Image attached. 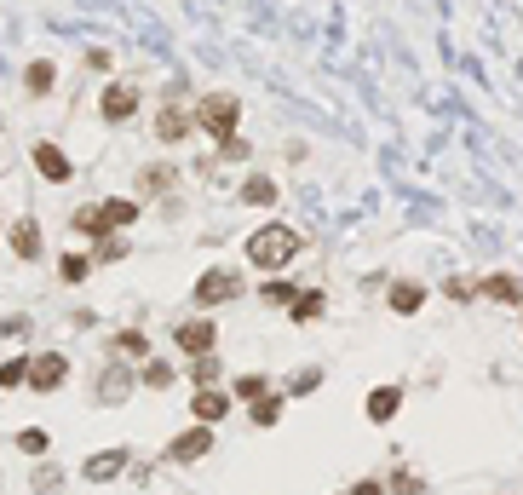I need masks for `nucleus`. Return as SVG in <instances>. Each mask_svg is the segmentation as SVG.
<instances>
[{"mask_svg":"<svg viewBox=\"0 0 523 495\" xmlns=\"http://www.w3.org/2000/svg\"><path fill=\"white\" fill-rule=\"evenodd\" d=\"M299 248H305V236H299L294 225L271 219V225H259V231L248 236V265H259V271H288V265L299 260Z\"/></svg>","mask_w":523,"mask_h":495,"instance_id":"obj_1","label":"nucleus"},{"mask_svg":"<svg viewBox=\"0 0 523 495\" xmlns=\"http://www.w3.org/2000/svg\"><path fill=\"white\" fill-rule=\"evenodd\" d=\"M190 116H196V133L219 144L225 133H242V98L236 93H202L190 104Z\"/></svg>","mask_w":523,"mask_h":495,"instance_id":"obj_2","label":"nucleus"},{"mask_svg":"<svg viewBox=\"0 0 523 495\" xmlns=\"http://www.w3.org/2000/svg\"><path fill=\"white\" fill-rule=\"evenodd\" d=\"M236 294H248V288H242V271H230V265H213V271H202V277H196V288H190L196 311L225 306V300H236Z\"/></svg>","mask_w":523,"mask_h":495,"instance_id":"obj_3","label":"nucleus"},{"mask_svg":"<svg viewBox=\"0 0 523 495\" xmlns=\"http://www.w3.org/2000/svg\"><path fill=\"white\" fill-rule=\"evenodd\" d=\"M138 110H144V93H138L133 81H110V87L98 93V116L110 121V127H127Z\"/></svg>","mask_w":523,"mask_h":495,"instance_id":"obj_4","label":"nucleus"},{"mask_svg":"<svg viewBox=\"0 0 523 495\" xmlns=\"http://www.w3.org/2000/svg\"><path fill=\"white\" fill-rule=\"evenodd\" d=\"M150 127H156L161 144H184L190 133H196V116H190V104H184L179 93H167V104L156 110V121H150Z\"/></svg>","mask_w":523,"mask_h":495,"instance_id":"obj_5","label":"nucleus"},{"mask_svg":"<svg viewBox=\"0 0 523 495\" xmlns=\"http://www.w3.org/2000/svg\"><path fill=\"white\" fill-rule=\"evenodd\" d=\"M64 380H69V357L64 352H35L29 357V380H23L29 392H58Z\"/></svg>","mask_w":523,"mask_h":495,"instance_id":"obj_6","label":"nucleus"},{"mask_svg":"<svg viewBox=\"0 0 523 495\" xmlns=\"http://www.w3.org/2000/svg\"><path fill=\"white\" fill-rule=\"evenodd\" d=\"M173 346H179L184 357H202V352H213L219 346V329H213V317H184L179 329H173Z\"/></svg>","mask_w":523,"mask_h":495,"instance_id":"obj_7","label":"nucleus"},{"mask_svg":"<svg viewBox=\"0 0 523 495\" xmlns=\"http://www.w3.org/2000/svg\"><path fill=\"white\" fill-rule=\"evenodd\" d=\"M29 162H35V173H41L46 185H69V179H75V162H69V156H64V150H58L52 139L35 144V150H29Z\"/></svg>","mask_w":523,"mask_h":495,"instance_id":"obj_8","label":"nucleus"},{"mask_svg":"<svg viewBox=\"0 0 523 495\" xmlns=\"http://www.w3.org/2000/svg\"><path fill=\"white\" fill-rule=\"evenodd\" d=\"M202 455H213V426H190V432H179L173 444H167V461H179V467H190V461H202Z\"/></svg>","mask_w":523,"mask_h":495,"instance_id":"obj_9","label":"nucleus"},{"mask_svg":"<svg viewBox=\"0 0 523 495\" xmlns=\"http://www.w3.org/2000/svg\"><path fill=\"white\" fill-rule=\"evenodd\" d=\"M478 300H495V306H523V283L512 271H489L478 277Z\"/></svg>","mask_w":523,"mask_h":495,"instance_id":"obj_10","label":"nucleus"},{"mask_svg":"<svg viewBox=\"0 0 523 495\" xmlns=\"http://www.w3.org/2000/svg\"><path fill=\"white\" fill-rule=\"evenodd\" d=\"M230 392H219V386H196V398H190V415H196V421L202 426H219L230 415Z\"/></svg>","mask_w":523,"mask_h":495,"instance_id":"obj_11","label":"nucleus"},{"mask_svg":"<svg viewBox=\"0 0 523 495\" xmlns=\"http://www.w3.org/2000/svg\"><path fill=\"white\" fill-rule=\"evenodd\" d=\"M121 472H127V449H98V455H87L81 478H92V484H110V478H121Z\"/></svg>","mask_w":523,"mask_h":495,"instance_id":"obj_12","label":"nucleus"},{"mask_svg":"<svg viewBox=\"0 0 523 495\" xmlns=\"http://www.w3.org/2000/svg\"><path fill=\"white\" fill-rule=\"evenodd\" d=\"M397 409H403V386H374V392L363 398V415H368L374 426H386Z\"/></svg>","mask_w":523,"mask_h":495,"instance_id":"obj_13","label":"nucleus"},{"mask_svg":"<svg viewBox=\"0 0 523 495\" xmlns=\"http://www.w3.org/2000/svg\"><path fill=\"white\" fill-rule=\"evenodd\" d=\"M6 242H12V254H18L23 265H29V260H41V254H46V248H41V225H35V219H18V225L6 231Z\"/></svg>","mask_w":523,"mask_h":495,"instance_id":"obj_14","label":"nucleus"},{"mask_svg":"<svg viewBox=\"0 0 523 495\" xmlns=\"http://www.w3.org/2000/svg\"><path fill=\"white\" fill-rule=\"evenodd\" d=\"M236 202H242V208H276V179H271V173H253V179H242Z\"/></svg>","mask_w":523,"mask_h":495,"instance_id":"obj_15","label":"nucleus"},{"mask_svg":"<svg viewBox=\"0 0 523 495\" xmlns=\"http://www.w3.org/2000/svg\"><path fill=\"white\" fill-rule=\"evenodd\" d=\"M104 208V231H127V225H138V196H110V202H98Z\"/></svg>","mask_w":523,"mask_h":495,"instance_id":"obj_16","label":"nucleus"},{"mask_svg":"<svg viewBox=\"0 0 523 495\" xmlns=\"http://www.w3.org/2000/svg\"><path fill=\"white\" fill-rule=\"evenodd\" d=\"M386 306L397 311V317H414V311H426V288H420V283H409V277H403V283H391Z\"/></svg>","mask_w":523,"mask_h":495,"instance_id":"obj_17","label":"nucleus"},{"mask_svg":"<svg viewBox=\"0 0 523 495\" xmlns=\"http://www.w3.org/2000/svg\"><path fill=\"white\" fill-rule=\"evenodd\" d=\"M52 87H58V64H52V58H35V64L23 70V93H29V98H46Z\"/></svg>","mask_w":523,"mask_h":495,"instance_id":"obj_18","label":"nucleus"},{"mask_svg":"<svg viewBox=\"0 0 523 495\" xmlns=\"http://www.w3.org/2000/svg\"><path fill=\"white\" fill-rule=\"evenodd\" d=\"M173 179H179V173H173L167 162L138 167V196H167V190H173Z\"/></svg>","mask_w":523,"mask_h":495,"instance_id":"obj_19","label":"nucleus"},{"mask_svg":"<svg viewBox=\"0 0 523 495\" xmlns=\"http://www.w3.org/2000/svg\"><path fill=\"white\" fill-rule=\"evenodd\" d=\"M322 311H328V300H322V288H299L294 300H288V317H294V323H317Z\"/></svg>","mask_w":523,"mask_h":495,"instance_id":"obj_20","label":"nucleus"},{"mask_svg":"<svg viewBox=\"0 0 523 495\" xmlns=\"http://www.w3.org/2000/svg\"><path fill=\"white\" fill-rule=\"evenodd\" d=\"M173 363H167V357H144V363H138V386H150V392H167V386H173Z\"/></svg>","mask_w":523,"mask_h":495,"instance_id":"obj_21","label":"nucleus"},{"mask_svg":"<svg viewBox=\"0 0 523 495\" xmlns=\"http://www.w3.org/2000/svg\"><path fill=\"white\" fill-rule=\"evenodd\" d=\"M294 294H299V288L288 283L282 271H265V288H259V300H265L271 311H288V300H294Z\"/></svg>","mask_w":523,"mask_h":495,"instance_id":"obj_22","label":"nucleus"},{"mask_svg":"<svg viewBox=\"0 0 523 495\" xmlns=\"http://www.w3.org/2000/svg\"><path fill=\"white\" fill-rule=\"evenodd\" d=\"M127 254H133V242H127V236H121V231H98V236H92V260H127Z\"/></svg>","mask_w":523,"mask_h":495,"instance_id":"obj_23","label":"nucleus"},{"mask_svg":"<svg viewBox=\"0 0 523 495\" xmlns=\"http://www.w3.org/2000/svg\"><path fill=\"white\" fill-rule=\"evenodd\" d=\"M282 409H288V392H265V398L248 403L253 426H276V421H282Z\"/></svg>","mask_w":523,"mask_h":495,"instance_id":"obj_24","label":"nucleus"},{"mask_svg":"<svg viewBox=\"0 0 523 495\" xmlns=\"http://www.w3.org/2000/svg\"><path fill=\"white\" fill-rule=\"evenodd\" d=\"M115 352L133 357V363H144V357H150V334H144V329H121V334H115Z\"/></svg>","mask_w":523,"mask_h":495,"instance_id":"obj_25","label":"nucleus"},{"mask_svg":"<svg viewBox=\"0 0 523 495\" xmlns=\"http://www.w3.org/2000/svg\"><path fill=\"white\" fill-rule=\"evenodd\" d=\"M271 392V380L265 375H236V386H230V398L236 403H253V398H265Z\"/></svg>","mask_w":523,"mask_h":495,"instance_id":"obj_26","label":"nucleus"},{"mask_svg":"<svg viewBox=\"0 0 523 495\" xmlns=\"http://www.w3.org/2000/svg\"><path fill=\"white\" fill-rule=\"evenodd\" d=\"M23 380H29V357H6L0 363V392H18Z\"/></svg>","mask_w":523,"mask_h":495,"instance_id":"obj_27","label":"nucleus"},{"mask_svg":"<svg viewBox=\"0 0 523 495\" xmlns=\"http://www.w3.org/2000/svg\"><path fill=\"white\" fill-rule=\"evenodd\" d=\"M322 386V369L317 363H311V369H299L294 380H288V386H282V392H288V398H311V392H317Z\"/></svg>","mask_w":523,"mask_h":495,"instance_id":"obj_28","label":"nucleus"},{"mask_svg":"<svg viewBox=\"0 0 523 495\" xmlns=\"http://www.w3.org/2000/svg\"><path fill=\"white\" fill-rule=\"evenodd\" d=\"M420 490H426L420 472H391V478H386V495H420Z\"/></svg>","mask_w":523,"mask_h":495,"instance_id":"obj_29","label":"nucleus"},{"mask_svg":"<svg viewBox=\"0 0 523 495\" xmlns=\"http://www.w3.org/2000/svg\"><path fill=\"white\" fill-rule=\"evenodd\" d=\"M75 231H81V236H98V231H104V208H98V202L75 208Z\"/></svg>","mask_w":523,"mask_h":495,"instance_id":"obj_30","label":"nucleus"},{"mask_svg":"<svg viewBox=\"0 0 523 495\" xmlns=\"http://www.w3.org/2000/svg\"><path fill=\"white\" fill-rule=\"evenodd\" d=\"M18 449H23V455H46V449H52L46 426H23V432H18Z\"/></svg>","mask_w":523,"mask_h":495,"instance_id":"obj_31","label":"nucleus"},{"mask_svg":"<svg viewBox=\"0 0 523 495\" xmlns=\"http://www.w3.org/2000/svg\"><path fill=\"white\" fill-rule=\"evenodd\" d=\"M253 150H248V139H242V133H225V139H219V162H248Z\"/></svg>","mask_w":523,"mask_h":495,"instance_id":"obj_32","label":"nucleus"},{"mask_svg":"<svg viewBox=\"0 0 523 495\" xmlns=\"http://www.w3.org/2000/svg\"><path fill=\"white\" fill-rule=\"evenodd\" d=\"M443 294H449L455 306H472V300H478V283H472V277H449V283H443Z\"/></svg>","mask_w":523,"mask_h":495,"instance_id":"obj_33","label":"nucleus"},{"mask_svg":"<svg viewBox=\"0 0 523 495\" xmlns=\"http://www.w3.org/2000/svg\"><path fill=\"white\" fill-rule=\"evenodd\" d=\"M58 271H64V283H87L92 260H87V254H64V265H58Z\"/></svg>","mask_w":523,"mask_h":495,"instance_id":"obj_34","label":"nucleus"},{"mask_svg":"<svg viewBox=\"0 0 523 495\" xmlns=\"http://www.w3.org/2000/svg\"><path fill=\"white\" fill-rule=\"evenodd\" d=\"M98 392H104L110 403H121V398H127V375H121V369H110V375H98Z\"/></svg>","mask_w":523,"mask_h":495,"instance_id":"obj_35","label":"nucleus"},{"mask_svg":"<svg viewBox=\"0 0 523 495\" xmlns=\"http://www.w3.org/2000/svg\"><path fill=\"white\" fill-rule=\"evenodd\" d=\"M219 375V363H213V352H202V357H190V380L196 386H207V380Z\"/></svg>","mask_w":523,"mask_h":495,"instance_id":"obj_36","label":"nucleus"},{"mask_svg":"<svg viewBox=\"0 0 523 495\" xmlns=\"http://www.w3.org/2000/svg\"><path fill=\"white\" fill-rule=\"evenodd\" d=\"M87 70H98V75H110V64H115V52L110 47H87V58H81Z\"/></svg>","mask_w":523,"mask_h":495,"instance_id":"obj_37","label":"nucleus"},{"mask_svg":"<svg viewBox=\"0 0 523 495\" xmlns=\"http://www.w3.org/2000/svg\"><path fill=\"white\" fill-rule=\"evenodd\" d=\"M351 495H386V478H363V484H357Z\"/></svg>","mask_w":523,"mask_h":495,"instance_id":"obj_38","label":"nucleus"},{"mask_svg":"<svg viewBox=\"0 0 523 495\" xmlns=\"http://www.w3.org/2000/svg\"><path fill=\"white\" fill-rule=\"evenodd\" d=\"M0 236H6V225H0Z\"/></svg>","mask_w":523,"mask_h":495,"instance_id":"obj_39","label":"nucleus"}]
</instances>
